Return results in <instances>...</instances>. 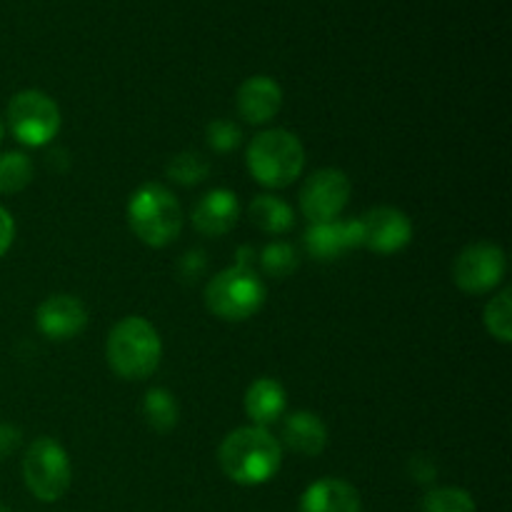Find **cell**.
<instances>
[{"label":"cell","instance_id":"cell-1","mask_svg":"<svg viewBox=\"0 0 512 512\" xmlns=\"http://www.w3.org/2000/svg\"><path fill=\"white\" fill-rule=\"evenodd\" d=\"M218 460L223 473L233 483L255 488L278 475L280 463H283V445L268 433V428L245 425L225 435Z\"/></svg>","mask_w":512,"mask_h":512},{"label":"cell","instance_id":"cell-2","mask_svg":"<svg viewBox=\"0 0 512 512\" xmlns=\"http://www.w3.org/2000/svg\"><path fill=\"white\" fill-rule=\"evenodd\" d=\"M105 358L118 378L148 380L163 360L158 330L140 315H128L110 330Z\"/></svg>","mask_w":512,"mask_h":512},{"label":"cell","instance_id":"cell-3","mask_svg":"<svg viewBox=\"0 0 512 512\" xmlns=\"http://www.w3.org/2000/svg\"><path fill=\"white\" fill-rule=\"evenodd\" d=\"M250 175L265 188H288L305 168V148L290 130L273 128L255 135L245 153Z\"/></svg>","mask_w":512,"mask_h":512},{"label":"cell","instance_id":"cell-4","mask_svg":"<svg viewBox=\"0 0 512 512\" xmlns=\"http://www.w3.org/2000/svg\"><path fill=\"white\" fill-rule=\"evenodd\" d=\"M128 225L148 248H165L183 230V208L165 185L145 183L130 195Z\"/></svg>","mask_w":512,"mask_h":512},{"label":"cell","instance_id":"cell-5","mask_svg":"<svg viewBox=\"0 0 512 512\" xmlns=\"http://www.w3.org/2000/svg\"><path fill=\"white\" fill-rule=\"evenodd\" d=\"M265 295L268 290L260 275L248 265L235 263L233 268L220 270L205 285V308L220 320L243 323L263 308Z\"/></svg>","mask_w":512,"mask_h":512},{"label":"cell","instance_id":"cell-6","mask_svg":"<svg viewBox=\"0 0 512 512\" xmlns=\"http://www.w3.org/2000/svg\"><path fill=\"white\" fill-rule=\"evenodd\" d=\"M23 480L25 488L40 503H55L63 498L73 483V468L63 445L48 435L33 440L25 450Z\"/></svg>","mask_w":512,"mask_h":512},{"label":"cell","instance_id":"cell-7","mask_svg":"<svg viewBox=\"0 0 512 512\" xmlns=\"http://www.w3.org/2000/svg\"><path fill=\"white\" fill-rule=\"evenodd\" d=\"M5 120L20 145L43 148L58 135L60 108L43 90H20L8 103Z\"/></svg>","mask_w":512,"mask_h":512},{"label":"cell","instance_id":"cell-8","mask_svg":"<svg viewBox=\"0 0 512 512\" xmlns=\"http://www.w3.org/2000/svg\"><path fill=\"white\" fill-rule=\"evenodd\" d=\"M508 273L505 250L495 243H473L455 258L453 280L463 293L485 295L498 288Z\"/></svg>","mask_w":512,"mask_h":512},{"label":"cell","instance_id":"cell-9","mask_svg":"<svg viewBox=\"0 0 512 512\" xmlns=\"http://www.w3.org/2000/svg\"><path fill=\"white\" fill-rule=\"evenodd\" d=\"M350 200V178L338 168H320L300 188V210L310 225L338 220Z\"/></svg>","mask_w":512,"mask_h":512},{"label":"cell","instance_id":"cell-10","mask_svg":"<svg viewBox=\"0 0 512 512\" xmlns=\"http://www.w3.org/2000/svg\"><path fill=\"white\" fill-rule=\"evenodd\" d=\"M358 220L360 228H363V248L373 250V253H400L413 240V223H410V218L403 210L390 208V205L368 210Z\"/></svg>","mask_w":512,"mask_h":512},{"label":"cell","instance_id":"cell-11","mask_svg":"<svg viewBox=\"0 0 512 512\" xmlns=\"http://www.w3.org/2000/svg\"><path fill=\"white\" fill-rule=\"evenodd\" d=\"M303 245L308 255L318 263L343 258L350 250L363 248V228L360 220H330V223H315L305 230Z\"/></svg>","mask_w":512,"mask_h":512},{"label":"cell","instance_id":"cell-12","mask_svg":"<svg viewBox=\"0 0 512 512\" xmlns=\"http://www.w3.org/2000/svg\"><path fill=\"white\" fill-rule=\"evenodd\" d=\"M38 330L50 340H70L88 325V308L75 295H50L38 305L35 313Z\"/></svg>","mask_w":512,"mask_h":512},{"label":"cell","instance_id":"cell-13","mask_svg":"<svg viewBox=\"0 0 512 512\" xmlns=\"http://www.w3.org/2000/svg\"><path fill=\"white\" fill-rule=\"evenodd\" d=\"M235 103H238V113L245 123L265 125L280 113L283 90L268 75H253L238 88Z\"/></svg>","mask_w":512,"mask_h":512},{"label":"cell","instance_id":"cell-14","mask_svg":"<svg viewBox=\"0 0 512 512\" xmlns=\"http://www.w3.org/2000/svg\"><path fill=\"white\" fill-rule=\"evenodd\" d=\"M240 218L238 195L233 190L215 188L205 193L193 208V225L200 235L208 238H220L235 228Z\"/></svg>","mask_w":512,"mask_h":512},{"label":"cell","instance_id":"cell-15","mask_svg":"<svg viewBox=\"0 0 512 512\" xmlns=\"http://www.w3.org/2000/svg\"><path fill=\"white\" fill-rule=\"evenodd\" d=\"M360 493L340 478H323L308 485L300 498V512H360Z\"/></svg>","mask_w":512,"mask_h":512},{"label":"cell","instance_id":"cell-16","mask_svg":"<svg viewBox=\"0 0 512 512\" xmlns=\"http://www.w3.org/2000/svg\"><path fill=\"white\" fill-rule=\"evenodd\" d=\"M283 443L288 445L293 453L305 455V458H315L328 445V428L323 420L310 410H298V413L285 415L283 420Z\"/></svg>","mask_w":512,"mask_h":512},{"label":"cell","instance_id":"cell-17","mask_svg":"<svg viewBox=\"0 0 512 512\" xmlns=\"http://www.w3.org/2000/svg\"><path fill=\"white\" fill-rule=\"evenodd\" d=\"M285 408H288L285 390L273 378H258L245 393V413L258 428H268V425L278 423L285 415Z\"/></svg>","mask_w":512,"mask_h":512},{"label":"cell","instance_id":"cell-18","mask_svg":"<svg viewBox=\"0 0 512 512\" xmlns=\"http://www.w3.org/2000/svg\"><path fill=\"white\" fill-rule=\"evenodd\" d=\"M250 223L268 235H283L295 225L293 208L275 195H258L250 203Z\"/></svg>","mask_w":512,"mask_h":512},{"label":"cell","instance_id":"cell-19","mask_svg":"<svg viewBox=\"0 0 512 512\" xmlns=\"http://www.w3.org/2000/svg\"><path fill=\"white\" fill-rule=\"evenodd\" d=\"M143 418L158 433H170L180 420V408L175 395L165 388L148 390L143 400Z\"/></svg>","mask_w":512,"mask_h":512},{"label":"cell","instance_id":"cell-20","mask_svg":"<svg viewBox=\"0 0 512 512\" xmlns=\"http://www.w3.org/2000/svg\"><path fill=\"white\" fill-rule=\"evenodd\" d=\"M33 183V160L20 150L0 155V193L13 195Z\"/></svg>","mask_w":512,"mask_h":512},{"label":"cell","instance_id":"cell-21","mask_svg":"<svg viewBox=\"0 0 512 512\" xmlns=\"http://www.w3.org/2000/svg\"><path fill=\"white\" fill-rule=\"evenodd\" d=\"M210 173V163L205 160V155L193 153V150H185V153H178L165 168V175H168L173 183L183 185V188H193V185H200Z\"/></svg>","mask_w":512,"mask_h":512},{"label":"cell","instance_id":"cell-22","mask_svg":"<svg viewBox=\"0 0 512 512\" xmlns=\"http://www.w3.org/2000/svg\"><path fill=\"white\" fill-rule=\"evenodd\" d=\"M485 328L493 335L498 343H512V290L505 288L503 293L495 295L488 305H485Z\"/></svg>","mask_w":512,"mask_h":512},{"label":"cell","instance_id":"cell-23","mask_svg":"<svg viewBox=\"0 0 512 512\" xmlns=\"http://www.w3.org/2000/svg\"><path fill=\"white\" fill-rule=\"evenodd\" d=\"M260 268L268 278L283 280L300 268V255L290 243H270L260 253Z\"/></svg>","mask_w":512,"mask_h":512},{"label":"cell","instance_id":"cell-24","mask_svg":"<svg viewBox=\"0 0 512 512\" xmlns=\"http://www.w3.org/2000/svg\"><path fill=\"white\" fill-rule=\"evenodd\" d=\"M420 512H478V508L468 490L433 488L420 500Z\"/></svg>","mask_w":512,"mask_h":512},{"label":"cell","instance_id":"cell-25","mask_svg":"<svg viewBox=\"0 0 512 512\" xmlns=\"http://www.w3.org/2000/svg\"><path fill=\"white\" fill-rule=\"evenodd\" d=\"M205 138L208 145L218 153H230V150L238 148L243 143V130L233 123V120H213L205 128Z\"/></svg>","mask_w":512,"mask_h":512},{"label":"cell","instance_id":"cell-26","mask_svg":"<svg viewBox=\"0 0 512 512\" xmlns=\"http://www.w3.org/2000/svg\"><path fill=\"white\" fill-rule=\"evenodd\" d=\"M205 265H208V260H205L203 250H188L178 263L180 278H183L185 283H195V280L205 273Z\"/></svg>","mask_w":512,"mask_h":512},{"label":"cell","instance_id":"cell-27","mask_svg":"<svg viewBox=\"0 0 512 512\" xmlns=\"http://www.w3.org/2000/svg\"><path fill=\"white\" fill-rule=\"evenodd\" d=\"M408 468L415 483H433V480L438 478V468H435V463L428 455H415L408 463Z\"/></svg>","mask_w":512,"mask_h":512},{"label":"cell","instance_id":"cell-28","mask_svg":"<svg viewBox=\"0 0 512 512\" xmlns=\"http://www.w3.org/2000/svg\"><path fill=\"white\" fill-rule=\"evenodd\" d=\"M20 443H23V433H20L18 428H13V425L8 423L0 425V460L13 455L15 450L20 448Z\"/></svg>","mask_w":512,"mask_h":512},{"label":"cell","instance_id":"cell-29","mask_svg":"<svg viewBox=\"0 0 512 512\" xmlns=\"http://www.w3.org/2000/svg\"><path fill=\"white\" fill-rule=\"evenodd\" d=\"M13 240H15V220H13V215H10L8 210L0 205V258L8 253L10 245H13Z\"/></svg>","mask_w":512,"mask_h":512},{"label":"cell","instance_id":"cell-30","mask_svg":"<svg viewBox=\"0 0 512 512\" xmlns=\"http://www.w3.org/2000/svg\"><path fill=\"white\" fill-rule=\"evenodd\" d=\"M3 135H5V125H3V118H0V143H3Z\"/></svg>","mask_w":512,"mask_h":512},{"label":"cell","instance_id":"cell-31","mask_svg":"<svg viewBox=\"0 0 512 512\" xmlns=\"http://www.w3.org/2000/svg\"><path fill=\"white\" fill-rule=\"evenodd\" d=\"M0 512H10V508H8V505H3V503H0Z\"/></svg>","mask_w":512,"mask_h":512}]
</instances>
